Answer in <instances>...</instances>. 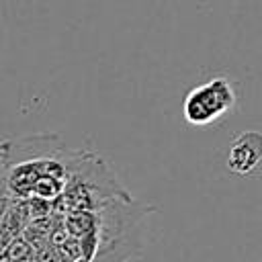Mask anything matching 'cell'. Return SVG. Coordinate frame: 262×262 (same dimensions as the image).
Listing matches in <instances>:
<instances>
[{"label":"cell","mask_w":262,"mask_h":262,"mask_svg":"<svg viewBox=\"0 0 262 262\" xmlns=\"http://www.w3.org/2000/svg\"><path fill=\"white\" fill-rule=\"evenodd\" d=\"M235 102L237 96L231 82L225 76H215L188 90L182 102V117L188 125L194 127L211 125L225 117L235 106Z\"/></svg>","instance_id":"cell-1"},{"label":"cell","mask_w":262,"mask_h":262,"mask_svg":"<svg viewBox=\"0 0 262 262\" xmlns=\"http://www.w3.org/2000/svg\"><path fill=\"white\" fill-rule=\"evenodd\" d=\"M227 170L239 176L252 174L262 166V131H244L239 133L227 151Z\"/></svg>","instance_id":"cell-2"}]
</instances>
